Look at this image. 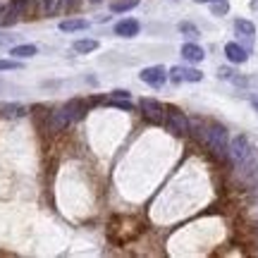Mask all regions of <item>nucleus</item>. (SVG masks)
<instances>
[{
    "label": "nucleus",
    "mask_w": 258,
    "mask_h": 258,
    "mask_svg": "<svg viewBox=\"0 0 258 258\" xmlns=\"http://www.w3.org/2000/svg\"><path fill=\"white\" fill-rule=\"evenodd\" d=\"M201 127V124H199ZM201 139L206 141V146L211 148L218 158H227L230 156V137H227V129L222 127L220 122H211L206 127L199 129Z\"/></svg>",
    "instance_id": "1"
},
{
    "label": "nucleus",
    "mask_w": 258,
    "mask_h": 258,
    "mask_svg": "<svg viewBox=\"0 0 258 258\" xmlns=\"http://www.w3.org/2000/svg\"><path fill=\"white\" fill-rule=\"evenodd\" d=\"M230 158H232V163H234L237 167H246L251 163V158H253V148H251V141L244 137V134H239V137L232 139Z\"/></svg>",
    "instance_id": "2"
},
{
    "label": "nucleus",
    "mask_w": 258,
    "mask_h": 258,
    "mask_svg": "<svg viewBox=\"0 0 258 258\" xmlns=\"http://www.w3.org/2000/svg\"><path fill=\"white\" fill-rule=\"evenodd\" d=\"M165 127L177 137H184L191 132V122L186 120V115L177 108H165Z\"/></svg>",
    "instance_id": "3"
},
{
    "label": "nucleus",
    "mask_w": 258,
    "mask_h": 258,
    "mask_svg": "<svg viewBox=\"0 0 258 258\" xmlns=\"http://www.w3.org/2000/svg\"><path fill=\"white\" fill-rule=\"evenodd\" d=\"M139 110L144 112V117L153 124H163L165 122V105L158 103L156 98H141L139 101Z\"/></svg>",
    "instance_id": "4"
},
{
    "label": "nucleus",
    "mask_w": 258,
    "mask_h": 258,
    "mask_svg": "<svg viewBox=\"0 0 258 258\" xmlns=\"http://www.w3.org/2000/svg\"><path fill=\"white\" fill-rule=\"evenodd\" d=\"M139 79L144 84H148V86H153V89H160L170 77H167V70L163 64H153V67H144V70L139 72Z\"/></svg>",
    "instance_id": "5"
},
{
    "label": "nucleus",
    "mask_w": 258,
    "mask_h": 258,
    "mask_svg": "<svg viewBox=\"0 0 258 258\" xmlns=\"http://www.w3.org/2000/svg\"><path fill=\"white\" fill-rule=\"evenodd\" d=\"M167 77H170L175 84H179V82H194L196 84V82H201L203 79V72L201 70H194V67H179V64H177V67H172V70L167 72Z\"/></svg>",
    "instance_id": "6"
},
{
    "label": "nucleus",
    "mask_w": 258,
    "mask_h": 258,
    "mask_svg": "<svg viewBox=\"0 0 258 258\" xmlns=\"http://www.w3.org/2000/svg\"><path fill=\"white\" fill-rule=\"evenodd\" d=\"M115 36H120V38H134L139 36V31H141V24H139L137 19H132V17H124L120 19L117 24H115Z\"/></svg>",
    "instance_id": "7"
},
{
    "label": "nucleus",
    "mask_w": 258,
    "mask_h": 258,
    "mask_svg": "<svg viewBox=\"0 0 258 258\" xmlns=\"http://www.w3.org/2000/svg\"><path fill=\"white\" fill-rule=\"evenodd\" d=\"M234 31L241 41H246V46H253V36H256V27L249 19H234Z\"/></svg>",
    "instance_id": "8"
},
{
    "label": "nucleus",
    "mask_w": 258,
    "mask_h": 258,
    "mask_svg": "<svg viewBox=\"0 0 258 258\" xmlns=\"http://www.w3.org/2000/svg\"><path fill=\"white\" fill-rule=\"evenodd\" d=\"M225 57H227L232 64H241L249 60V50L244 46H239V43H227V46H225Z\"/></svg>",
    "instance_id": "9"
},
{
    "label": "nucleus",
    "mask_w": 258,
    "mask_h": 258,
    "mask_svg": "<svg viewBox=\"0 0 258 258\" xmlns=\"http://www.w3.org/2000/svg\"><path fill=\"white\" fill-rule=\"evenodd\" d=\"M182 57H184L186 62H201L203 57H206V53H203L201 46H196V43H184L182 46Z\"/></svg>",
    "instance_id": "10"
},
{
    "label": "nucleus",
    "mask_w": 258,
    "mask_h": 258,
    "mask_svg": "<svg viewBox=\"0 0 258 258\" xmlns=\"http://www.w3.org/2000/svg\"><path fill=\"white\" fill-rule=\"evenodd\" d=\"M38 53V48L34 43H22V46H12L10 48V55L17 57V60H27V57H34Z\"/></svg>",
    "instance_id": "11"
},
{
    "label": "nucleus",
    "mask_w": 258,
    "mask_h": 258,
    "mask_svg": "<svg viewBox=\"0 0 258 258\" xmlns=\"http://www.w3.org/2000/svg\"><path fill=\"white\" fill-rule=\"evenodd\" d=\"M91 27L86 19H64V22H60V31H64V34H74V31H86V29Z\"/></svg>",
    "instance_id": "12"
},
{
    "label": "nucleus",
    "mask_w": 258,
    "mask_h": 258,
    "mask_svg": "<svg viewBox=\"0 0 258 258\" xmlns=\"http://www.w3.org/2000/svg\"><path fill=\"white\" fill-rule=\"evenodd\" d=\"M0 115L3 117H24L27 108L19 105V103H0Z\"/></svg>",
    "instance_id": "13"
},
{
    "label": "nucleus",
    "mask_w": 258,
    "mask_h": 258,
    "mask_svg": "<svg viewBox=\"0 0 258 258\" xmlns=\"http://www.w3.org/2000/svg\"><path fill=\"white\" fill-rule=\"evenodd\" d=\"M64 110H67V115H70V120L77 122L84 117V112H86V105H84L82 101H70L67 105H62Z\"/></svg>",
    "instance_id": "14"
},
{
    "label": "nucleus",
    "mask_w": 258,
    "mask_h": 258,
    "mask_svg": "<svg viewBox=\"0 0 258 258\" xmlns=\"http://www.w3.org/2000/svg\"><path fill=\"white\" fill-rule=\"evenodd\" d=\"M64 5H67V0H41V10H43V15H48V17L57 15Z\"/></svg>",
    "instance_id": "15"
},
{
    "label": "nucleus",
    "mask_w": 258,
    "mask_h": 258,
    "mask_svg": "<svg viewBox=\"0 0 258 258\" xmlns=\"http://www.w3.org/2000/svg\"><path fill=\"white\" fill-rule=\"evenodd\" d=\"M72 48H74V53H93L98 48V41L96 38H79V41L72 43Z\"/></svg>",
    "instance_id": "16"
},
{
    "label": "nucleus",
    "mask_w": 258,
    "mask_h": 258,
    "mask_svg": "<svg viewBox=\"0 0 258 258\" xmlns=\"http://www.w3.org/2000/svg\"><path fill=\"white\" fill-rule=\"evenodd\" d=\"M218 77H220V79H227V82L239 84V86H246V79L239 77V72H234V70H230V67H220V70H218Z\"/></svg>",
    "instance_id": "17"
},
{
    "label": "nucleus",
    "mask_w": 258,
    "mask_h": 258,
    "mask_svg": "<svg viewBox=\"0 0 258 258\" xmlns=\"http://www.w3.org/2000/svg\"><path fill=\"white\" fill-rule=\"evenodd\" d=\"M141 3V0H117V3H110V12H129L134 10Z\"/></svg>",
    "instance_id": "18"
},
{
    "label": "nucleus",
    "mask_w": 258,
    "mask_h": 258,
    "mask_svg": "<svg viewBox=\"0 0 258 258\" xmlns=\"http://www.w3.org/2000/svg\"><path fill=\"white\" fill-rule=\"evenodd\" d=\"M179 31H182L186 38H191V41H196V38L201 36V34H199V29L194 27L191 22H182V24H179Z\"/></svg>",
    "instance_id": "19"
},
{
    "label": "nucleus",
    "mask_w": 258,
    "mask_h": 258,
    "mask_svg": "<svg viewBox=\"0 0 258 258\" xmlns=\"http://www.w3.org/2000/svg\"><path fill=\"white\" fill-rule=\"evenodd\" d=\"M227 10H230V3H227V0H213L211 3V12L218 15V17H220V15H227Z\"/></svg>",
    "instance_id": "20"
},
{
    "label": "nucleus",
    "mask_w": 258,
    "mask_h": 258,
    "mask_svg": "<svg viewBox=\"0 0 258 258\" xmlns=\"http://www.w3.org/2000/svg\"><path fill=\"white\" fill-rule=\"evenodd\" d=\"M22 64L17 60H0V72H8V70H19Z\"/></svg>",
    "instance_id": "21"
},
{
    "label": "nucleus",
    "mask_w": 258,
    "mask_h": 258,
    "mask_svg": "<svg viewBox=\"0 0 258 258\" xmlns=\"http://www.w3.org/2000/svg\"><path fill=\"white\" fill-rule=\"evenodd\" d=\"M110 98H117V101H132V93L124 91V89H115L110 93Z\"/></svg>",
    "instance_id": "22"
},
{
    "label": "nucleus",
    "mask_w": 258,
    "mask_h": 258,
    "mask_svg": "<svg viewBox=\"0 0 258 258\" xmlns=\"http://www.w3.org/2000/svg\"><path fill=\"white\" fill-rule=\"evenodd\" d=\"M110 105H115V108H120V110H132V101H117V98H110Z\"/></svg>",
    "instance_id": "23"
},
{
    "label": "nucleus",
    "mask_w": 258,
    "mask_h": 258,
    "mask_svg": "<svg viewBox=\"0 0 258 258\" xmlns=\"http://www.w3.org/2000/svg\"><path fill=\"white\" fill-rule=\"evenodd\" d=\"M15 36H8V34H0V46H5V43H10Z\"/></svg>",
    "instance_id": "24"
},
{
    "label": "nucleus",
    "mask_w": 258,
    "mask_h": 258,
    "mask_svg": "<svg viewBox=\"0 0 258 258\" xmlns=\"http://www.w3.org/2000/svg\"><path fill=\"white\" fill-rule=\"evenodd\" d=\"M194 3H199V5H206V3H208V5H211L213 0H194Z\"/></svg>",
    "instance_id": "25"
},
{
    "label": "nucleus",
    "mask_w": 258,
    "mask_h": 258,
    "mask_svg": "<svg viewBox=\"0 0 258 258\" xmlns=\"http://www.w3.org/2000/svg\"><path fill=\"white\" fill-rule=\"evenodd\" d=\"M251 8H253V10H258V0H253V3H251Z\"/></svg>",
    "instance_id": "26"
},
{
    "label": "nucleus",
    "mask_w": 258,
    "mask_h": 258,
    "mask_svg": "<svg viewBox=\"0 0 258 258\" xmlns=\"http://www.w3.org/2000/svg\"><path fill=\"white\" fill-rule=\"evenodd\" d=\"M253 108H256V110H258V103H256V105H253Z\"/></svg>",
    "instance_id": "27"
},
{
    "label": "nucleus",
    "mask_w": 258,
    "mask_h": 258,
    "mask_svg": "<svg viewBox=\"0 0 258 258\" xmlns=\"http://www.w3.org/2000/svg\"><path fill=\"white\" fill-rule=\"evenodd\" d=\"M0 15H3V12H0Z\"/></svg>",
    "instance_id": "28"
},
{
    "label": "nucleus",
    "mask_w": 258,
    "mask_h": 258,
    "mask_svg": "<svg viewBox=\"0 0 258 258\" xmlns=\"http://www.w3.org/2000/svg\"><path fill=\"white\" fill-rule=\"evenodd\" d=\"M256 170H258V167H256Z\"/></svg>",
    "instance_id": "29"
}]
</instances>
